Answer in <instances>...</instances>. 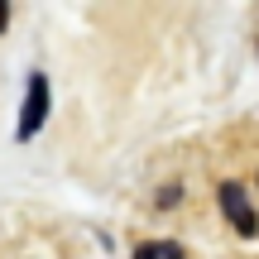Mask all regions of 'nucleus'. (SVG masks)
<instances>
[{
  "mask_svg": "<svg viewBox=\"0 0 259 259\" xmlns=\"http://www.w3.org/2000/svg\"><path fill=\"white\" fill-rule=\"evenodd\" d=\"M135 259H187L183 254V245H173V240H149V245H139Z\"/></svg>",
  "mask_w": 259,
  "mask_h": 259,
  "instance_id": "nucleus-3",
  "label": "nucleus"
},
{
  "mask_svg": "<svg viewBox=\"0 0 259 259\" xmlns=\"http://www.w3.org/2000/svg\"><path fill=\"white\" fill-rule=\"evenodd\" d=\"M10 24V5H0V29H5Z\"/></svg>",
  "mask_w": 259,
  "mask_h": 259,
  "instance_id": "nucleus-4",
  "label": "nucleus"
},
{
  "mask_svg": "<svg viewBox=\"0 0 259 259\" xmlns=\"http://www.w3.org/2000/svg\"><path fill=\"white\" fill-rule=\"evenodd\" d=\"M221 211H226V221H231L240 235H259V216H254V206H250V197H245L240 183L221 187Z\"/></svg>",
  "mask_w": 259,
  "mask_h": 259,
  "instance_id": "nucleus-2",
  "label": "nucleus"
},
{
  "mask_svg": "<svg viewBox=\"0 0 259 259\" xmlns=\"http://www.w3.org/2000/svg\"><path fill=\"white\" fill-rule=\"evenodd\" d=\"M48 120V77L34 72L29 77V92H24V106H19V125H15V139H34Z\"/></svg>",
  "mask_w": 259,
  "mask_h": 259,
  "instance_id": "nucleus-1",
  "label": "nucleus"
}]
</instances>
